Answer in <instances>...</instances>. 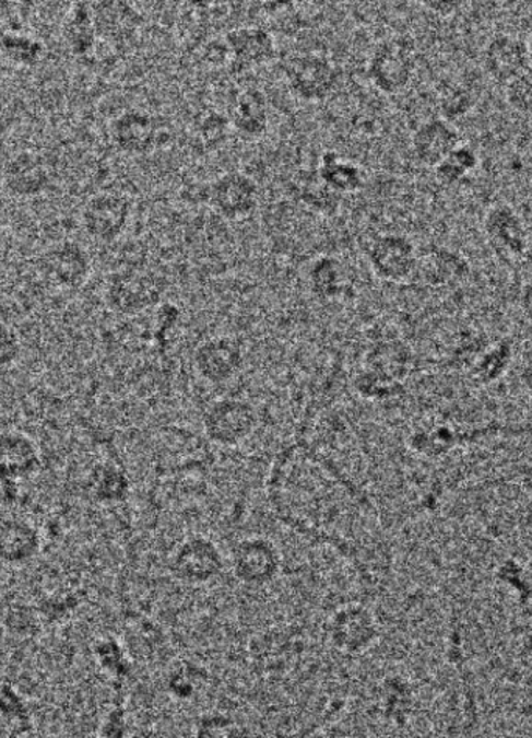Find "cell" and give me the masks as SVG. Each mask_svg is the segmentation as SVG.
<instances>
[{"label":"cell","mask_w":532,"mask_h":738,"mask_svg":"<svg viewBox=\"0 0 532 738\" xmlns=\"http://www.w3.org/2000/svg\"><path fill=\"white\" fill-rule=\"evenodd\" d=\"M527 43L513 36H495L483 55V65L495 82L509 84L527 71Z\"/></svg>","instance_id":"1"},{"label":"cell","mask_w":532,"mask_h":738,"mask_svg":"<svg viewBox=\"0 0 532 738\" xmlns=\"http://www.w3.org/2000/svg\"><path fill=\"white\" fill-rule=\"evenodd\" d=\"M416 153L428 165H438L460 147V134L449 122L431 120L417 131Z\"/></svg>","instance_id":"2"},{"label":"cell","mask_w":532,"mask_h":738,"mask_svg":"<svg viewBox=\"0 0 532 738\" xmlns=\"http://www.w3.org/2000/svg\"><path fill=\"white\" fill-rule=\"evenodd\" d=\"M487 231L495 244L505 246L511 253H522L524 248L523 230L511 209H494L487 216Z\"/></svg>","instance_id":"3"},{"label":"cell","mask_w":532,"mask_h":738,"mask_svg":"<svg viewBox=\"0 0 532 738\" xmlns=\"http://www.w3.org/2000/svg\"><path fill=\"white\" fill-rule=\"evenodd\" d=\"M478 157L469 147H458L438 165V174L446 183H454L475 171Z\"/></svg>","instance_id":"4"},{"label":"cell","mask_w":532,"mask_h":738,"mask_svg":"<svg viewBox=\"0 0 532 738\" xmlns=\"http://www.w3.org/2000/svg\"><path fill=\"white\" fill-rule=\"evenodd\" d=\"M506 101L516 112L532 114V71H524L506 84Z\"/></svg>","instance_id":"5"},{"label":"cell","mask_w":532,"mask_h":738,"mask_svg":"<svg viewBox=\"0 0 532 738\" xmlns=\"http://www.w3.org/2000/svg\"><path fill=\"white\" fill-rule=\"evenodd\" d=\"M13 339H11L10 332L7 329H3L0 326V362L3 359L11 358L13 354Z\"/></svg>","instance_id":"6"},{"label":"cell","mask_w":532,"mask_h":738,"mask_svg":"<svg viewBox=\"0 0 532 738\" xmlns=\"http://www.w3.org/2000/svg\"><path fill=\"white\" fill-rule=\"evenodd\" d=\"M523 307L524 312H527L528 317H530L532 321V282L530 285H528L527 289H524Z\"/></svg>","instance_id":"7"},{"label":"cell","mask_w":532,"mask_h":738,"mask_svg":"<svg viewBox=\"0 0 532 738\" xmlns=\"http://www.w3.org/2000/svg\"><path fill=\"white\" fill-rule=\"evenodd\" d=\"M527 51H528V61H530V65L532 66V35L531 38L528 39Z\"/></svg>","instance_id":"8"}]
</instances>
